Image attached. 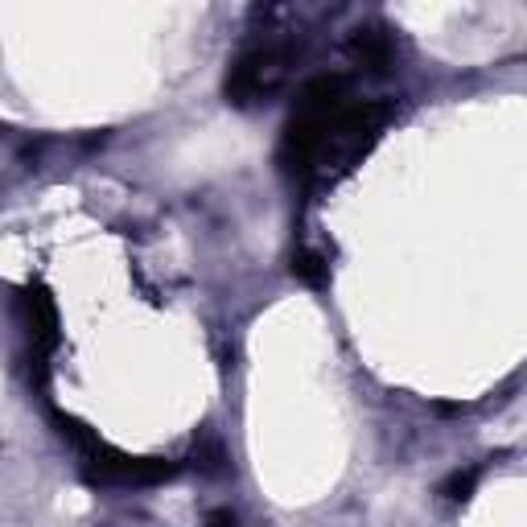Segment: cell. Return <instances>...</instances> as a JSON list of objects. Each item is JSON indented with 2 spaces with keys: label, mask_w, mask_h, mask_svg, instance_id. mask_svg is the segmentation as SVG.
<instances>
[{
  "label": "cell",
  "mask_w": 527,
  "mask_h": 527,
  "mask_svg": "<svg viewBox=\"0 0 527 527\" xmlns=\"http://www.w3.org/2000/svg\"><path fill=\"white\" fill-rule=\"evenodd\" d=\"M289 62H293V46L285 42H264V46H252L243 50L239 62L231 66L227 75V95L248 108V103H260L264 95H272L289 75Z\"/></svg>",
  "instance_id": "7a4b0ae2"
},
{
  "label": "cell",
  "mask_w": 527,
  "mask_h": 527,
  "mask_svg": "<svg viewBox=\"0 0 527 527\" xmlns=\"http://www.w3.org/2000/svg\"><path fill=\"white\" fill-rule=\"evenodd\" d=\"M474 482H478V470H466V474H453L449 478V499H466L470 495V490H474Z\"/></svg>",
  "instance_id": "277c9868"
},
{
  "label": "cell",
  "mask_w": 527,
  "mask_h": 527,
  "mask_svg": "<svg viewBox=\"0 0 527 527\" xmlns=\"http://www.w3.org/2000/svg\"><path fill=\"white\" fill-rule=\"evenodd\" d=\"M383 108L355 103L342 79H318L301 95L297 120L285 132V169L301 182H330L334 173L350 169L383 124Z\"/></svg>",
  "instance_id": "6da1fadb"
},
{
  "label": "cell",
  "mask_w": 527,
  "mask_h": 527,
  "mask_svg": "<svg viewBox=\"0 0 527 527\" xmlns=\"http://www.w3.org/2000/svg\"><path fill=\"white\" fill-rule=\"evenodd\" d=\"M355 58L367 62V66H383L392 58V42L383 38V33H359V38H355Z\"/></svg>",
  "instance_id": "3957f363"
}]
</instances>
